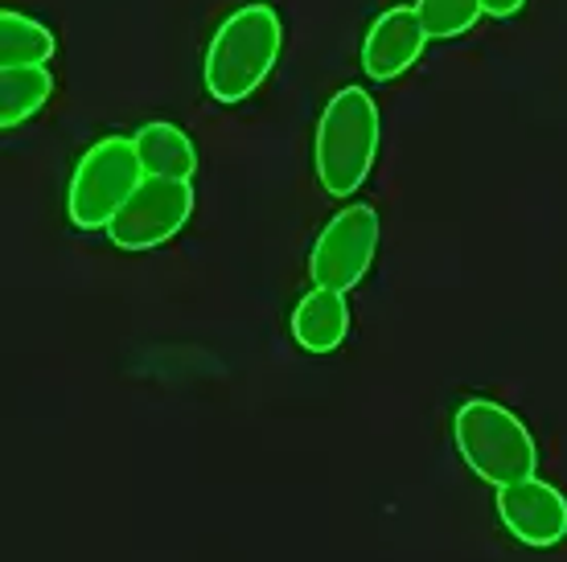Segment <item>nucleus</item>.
I'll return each instance as SVG.
<instances>
[{"label": "nucleus", "instance_id": "nucleus-1", "mask_svg": "<svg viewBox=\"0 0 567 562\" xmlns=\"http://www.w3.org/2000/svg\"><path fill=\"white\" fill-rule=\"evenodd\" d=\"M284 45V21L280 13L256 0L243 4L214 29L206 58H202V83L210 91L214 103L235 107L243 98H251L271 74Z\"/></svg>", "mask_w": 567, "mask_h": 562}, {"label": "nucleus", "instance_id": "nucleus-4", "mask_svg": "<svg viewBox=\"0 0 567 562\" xmlns=\"http://www.w3.org/2000/svg\"><path fill=\"white\" fill-rule=\"evenodd\" d=\"M148 177L136 153V136H103L79 156L66 189V214L79 230H107L141 181Z\"/></svg>", "mask_w": 567, "mask_h": 562}, {"label": "nucleus", "instance_id": "nucleus-11", "mask_svg": "<svg viewBox=\"0 0 567 562\" xmlns=\"http://www.w3.org/2000/svg\"><path fill=\"white\" fill-rule=\"evenodd\" d=\"M58 42L54 29L33 21L25 13L4 9L0 13V71H17V66H50Z\"/></svg>", "mask_w": 567, "mask_h": 562}, {"label": "nucleus", "instance_id": "nucleus-5", "mask_svg": "<svg viewBox=\"0 0 567 562\" xmlns=\"http://www.w3.org/2000/svg\"><path fill=\"white\" fill-rule=\"evenodd\" d=\"M379 251V214L370 206H346L321 226V235L309 251V275L312 288L329 292H350L367 280Z\"/></svg>", "mask_w": 567, "mask_h": 562}, {"label": "nucleus", "instance_id": "nucleus-10", "mask_svg": "<svg viewBox=\"0 0 567 562\" xmlns=\"http://www.w3.org/2000/svg\"><path fill=\"white\" fill-rule=\"evenodd\" d=\"M136 153H141V165L148 177H173V181H189L194 169H198V153H194V140L185 136L177 124H144L136 132Z\"/></svg>", "mask_w": 567, "mask_h": 562}, {"label": "nucleus", "instance_id": "nucleus-9", "mask_svg": "<svg viewBox=\"0 0 567 562\" xmlns=\"http://www.w3.org/2000/svg\"><path fill=\"white\" fill-rule=\"evenodd\" d=\"M292 337L300 350L309 353H333L341 341L350 337V304L341 292L312 288L292 309Z\"/></svg>", "mask_w": 567, "mask_h": 562}, {"label": "nucleus", "instance_id": "nucleus-13", "mask_svg": "<svg viewBox=\"0 0 567 562\" xmlns=\"http://www.w3.org/2000/svg\"><path fill=\"white\" fill-rule=\"evenodd\" d=\"M427 38H461L482 21V0H415Z\"/></svg>", "mask_w": 567, "mask_h": 562}, {"label": "nucleus", "instance_id": "nucleus-12", "mask_svg": "<svg viewBox=\"0 0 567 562\" xmlns=\"http://www.w3.org/2000/svg\"><path fill=\"white\" fill-rule=\"evenodd\" d=\"M54 95V74L45 66H17V71H0V127L13 132L25 119L42 112Z\"/></svg>", "mask_w": 567, "mask_h": 562}, {"label": "nucleus", "instance_id": "nucleus-6", "mask_svg": "<svg viewBox=\"0 0 567 562\" xmlns=\"http://www.w3.org/2000/svg\"><path fill=\"white\" fill-rule=\"evenodd\" d=\"M189 214H194V185L173 177H144L141 189L112 218L107 239L120 251H153L189 222Z\"/></svg>", "mask_w": 567, "mask_h": 562}, {"label": "nucleus", "instance_id": "nucleus-8", "mask_svg": "<svg viewBox=\"0 0 567 562\" xmlns=\"http://www.w3.org/2000/svg\"><path fill=\"white\" fill-rule=\"evenodd\" d=\"M427 42L432 38L420 25L415 4H395L370 21L367 38H362V71L374 83H391V79L412 71Z\"/></svg>", "mask_w": 567, "mask_h": 562}, {"label": "nucleus", "instance_id": "nucleus-14", "mask_svg": "<svg viewBox=\"0 0 567 562\" xmlns=\"http://www.w3.org/2000/svg\"><path fill=\"white\" fill-rule=\"evenodd\" d=\"M526 0H482V9L489 17H502V21H506V17H514L518 13V9H523Z\"/></svg>", "mask_w": 567, "mask_h": 562}, {"label": "nucleus", "instance_id": "nucleus-7", "mask_svg": "<svg viewBox=\"0 0 567 562\" xmlns=\"http://www.w3.org/2000/svg\"><path fill=\"white\" fill-rule=\"evenodd\" d=\"M497 518L523 547H555L567 538V497L539 477L518 480L497 489Z\"/></svg>", "mask_w": 567, "mask_h": 562}, {"label": "nucleus", "instance_id": "nucleus-2", "mask_svg": "<svg viewBox=\"0 0 567 562\" xmlns=\"http://www.w3.org/2000/svg\"><path fill=\"white\" fill-rule=\"evenodd\" d=\"M379 156V107L362 86H341L317 119L312 169L329 197H354Z\"/></svg>", "mask_w": 567, "mask_h": 562}, {"label": "nucleus", "instance_id": "nucleus-3", "mask_svg": "<svg viewBox=\"0 0 567 562\" xmlns=\"http://www.w3.org/2000/svg\"><path fill=\"white\" fill-rule=\"evenodd\" d=\"M453 436L473 477L494 489L530 480L539 468L535 436L526 431V423L514 410H506L494 398H465L453 415Z\"/></svg>", "mask_w": 567, "mask_h": 562}]
</instances>
